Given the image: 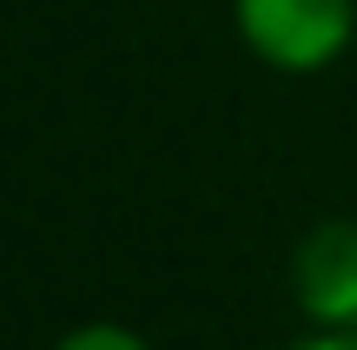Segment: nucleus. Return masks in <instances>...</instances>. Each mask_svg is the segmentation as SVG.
I'll return each mask as SVG.
<instances>
[{
  "label": "nucleus",
  "mask_w": 357,
  "mask_h": 350,
  "mask_svg": "<svg viewBox=\"0 0 357 350\" xmlns=\"http://www.w3.org/2000/svg\"><path fill=\"white\" fill-rule=\"evenodd\" d=\"M53 350H146V337L126 331V324H79V331H66Z\"/></svg>",
  "instance_id": "3"
},
{
  "label": "nucleus",
  "mask_w": 357,
  "mask_h": 350,
  "mask_svg": "<svg viewBox=\"0 0 357 350\" xmlns=\"http://www.w3.org/2000/svg\"><path fill=\"white\" fill-rule=\"evenodd\" d=\"M238 40L278 73H318L357 33V0H238Z\"/></svg>",
  "instance_id": "1"
},
{
  "label": "nucleus",
  "mask_w": 357,
  "mask_h": 350,
  "mask_svg": "<svg viewBox=\"0 0 357 350\" xmlns=\"http://www.w3.org/2000/svg\"><path fill=\"white\" fill-rule=\"evenodd\" d=\"M291 291L318 331H357V218H324L298 238Z\"/></svg>",
  "instance_id": "2"
},
{
  "label": "nucleus",
  "mask_w": 357,
  "mask_h": 350,
  "mask_svg": "<svg viewBox=\"0 0 357 350\" xmlns=\"http://www.w3.org/2000/svg\"><path fill=\"white\" fill-rule=\"evenodd\" d=\"M291 350H357V331H318V337H305Z\"/></svg>",
  "instance_id": "4"
}]
</instances>
